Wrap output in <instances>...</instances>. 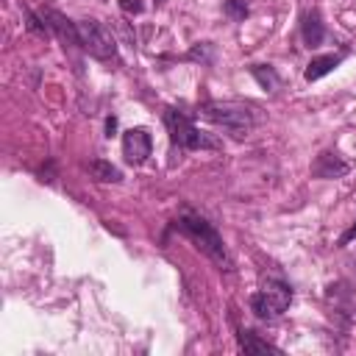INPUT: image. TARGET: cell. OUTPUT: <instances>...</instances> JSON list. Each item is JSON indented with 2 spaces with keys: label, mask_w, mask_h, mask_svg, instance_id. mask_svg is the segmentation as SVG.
<instances>
[{
  "label": "cell",
  "mask_w": 356,
  "mask_h": 356,
  "mask_svg": "<svg viewBox=\"0 0 356 356\" xmlns=\"http://www.w3.org/2000/svg\"><path fill=\"white\" fill-rule=\"evenodd\" d=\"M175 228H178L184 236H189V239L197 245V250H203L211 261H217L222 270H231V256H228V250H225V245H222V236L214 231V225H211L206 217H200V214L184 209V211L178 214V220H175Z\"/></svg>",
  "instance_id": "6da1fadb"
},
{
  "label": "cell",
  "mask_w": 356,
  "mask_h": 356,
  "mask_svg": "<svg viewBox=\"0 0 356 356\" xmlns=\"http://www.w3.org/2000/svg\"><path fill=\"white\" fill-rule=\"evenodd\" d=\"M200 117L209 120L211 125L228 131V134L236 136V139H245V136L253 131V125H256L253 111H250L248 106L222 103V100H209V103H203V106H200Z\"/></svg>",
  "instance_id": "7a4b0ae2"
},
{
  "label": "cell",
  "mask_w": 356,
  "mask_h": 356,
  "mask_svg": "<svg viewBox=\"0 0 356 356\" xmlns=\"http://www.w3.org/2000/svg\"><path fill=\"white\" fill-rule=\"evenodd\" d=\"M289 300H292V289H289L284 281L267 278V281L261 284V289L250 295V309H253L256 317L273 320V317H278V314L286 312Z\"/></svg>",
  "instance_id": "3957f363"
},
{
  "label": "cell",
  "mask_w": 356,
  "mask_h": 356,
  "mask_svg": "<svg viewBox=\"0 0 356 356\" xmlns=\"http://www.w3.org/2000/svg\"><path fill=\"white\" fill-rule=\"evenodd\" d=\"M164 125H167V131H170L172 145L184 147V150H211V147H217L214 139H209L200 128H195L192 120H186V117H184L181 111H175V108H170V111L164 114Z\"/></svg>",
  "instance_id": "277c9868"
},
{
  "label": "cell",
  "mask_w": 356,
  "mask_h": 356,
  "mask_svg": "<svg viewBox=\"0 0 356 356\" xmlns=\"http://www.w3.org/2000/svg\"><path fill=\"white\" fill-rule=\"evenodd\" d=\"M78 39H81V47L86 53H92L95 58H117V42L111 36V31L97 22V19H81L78 22Z\"/></svg>",
  "instance_id": "5b68a950"
},
{
  "label": "cell",
  "mask_w": 356,
  "mask_h": 356,
  "mask_svg": "<svg viewBox=\"0 0 356 356\" xmlns=\"http://www.w3.org/2000/svg\"><path fill=\"white\" fill-rule=\"evenodd\" d=\"M153 150V139L145 128H128L122 134V156L131 164H142Z\"/></svg>",
  "instance_id": "8992f818"
},
{
  "label": "cell",
  "mask_w": 356,
  "mask_h": 356,
  "mask_svg": "<svg viewBox=\"0 0 356 356\" xmlns=\"http://www.w3.org/2000/svg\"><path fill=\"white\" fill-rule=\"evenodd\" d=\"M39 17H42V22L47 25V31L50 33H56L64 44L70 42V44H81V39H78V22H72L70 17H64L61 11H56V8H39Z\"/></svg>",
  "instance_id": "52a82bcc"
},
{
  "label": "cell",
  "mask_w": 356,
  "mask_h": 356,
  "mask_svg": "<svg viewBox=\"0 0 356 356\" xmlns=\"http://www.w3.org/2000/svg\"><path fill=\"white\" fill-rule=\"evenodd\" d=\"M348 170H350V164L342 161L339 153H331V150L328 153H320L317 161L312 164V175H317V178H339Z\"/></svg>",
  "instance_id": "ba28073f"
},
{
  "label": "cell",
  "mask_w": 356,
  "mask_h": 356,
  "mask_svg": "<svg viewBox=\"0 0 356 356\" xmlns=\"http://www.w3.org/2000/svg\"><path fill=\"white\" fill-rule=\"evenodd\" d=\"M323 33H325V28H323L320 11H317V8L306 11V17H303V42H306L309 47H317V44L323 42Z\"/></svg>",
  "instance_id": "9c48e42d"
},
{
  "label": "cell",
  "mask_w": 356,
  "mask_h": 356,
  "mask_svg": "<svg viewBox=\"0 0 356 356\" xmlns=\"http://www.w3.org/2000/svg\"><path fill=\"white\" fill-rule=\"evenodd\" d=\"M86 172H89L95 181H100V184H117V181H122V172H120L111 161H103V159H92V161L86 164Z\"/></svg>",
  "instance_id": "30bf717a"
},
{
  "label": "cell",
  "mask_w": 356,
  "mask_h": 356,
  "mask_svg": "<svg viewBox=\"0 0 356 356\" xmlns=\"http://www.w3.org/2000/svg\"><path fill=\"white\" fill-rule=\"evenodd\" d=\"M339 61H342V56H317V58H312V61H309V67H306L303 78H306V81H317V78L328 75Z\"/></svg>",
  "instance_id": "8fae6325"
},
{
  "label": "cell",
  "mask_w": 356,
  "mask_h": 356,
  "mask_svg": "<svg viewBox=\"0 0 356 356\" xmlns=\"http://www.w3.org/2000/svg\"><path fill=\"white\" fill-rule=\"evenodd\" d=\"M239 348L245 350V353H278V348L275 345H270V342H264V339H259L253 331H239Z\"/></svg>",
  "instance_id": "7c38bea8"
},
{
  "label": "cell",
  "mask_w": 356,
  "mask_h": 356,
  "mask_svg": "<svg viewBox=\"0 0 356 356\" xmlns=\"http://www.w3.org/2000/svg\"><path fill=\"white\" fill-rule=\"evenodd\" d=\"M225 11H228L234 19H245V17H248V3H245V0H225Z\"/></svg>",
  "instance_id": "4fadbf2b"
},
{
  "label": "cell",
  "mask_w": 356,
  "mask_h": 356,
  "mask_svg": "<svg viewBox=\"0 0 356 356\" xmlns=\"http://www.w3.org/2000/svg\"><path fill=\"white\" fill-rule=\"evenodd\" d=\"M253 75L261 81V86H267V89H273V86H275V75H273L270 70L264 72V67H253Z\"/></svg>",
  "instance_id": "5bb4252c"
},
{
  "label": "cell",
  "mask_w": 356,
  "mask_h": 356,
  "mask_svg": "<svg viewBox=\"0 0 356 356\" xmlns=\"http://www.w3.org/2000/svg\"><path fill=\"white\" fill-rule=\"evenodd\" d=\"M117 6H120L125 14H142V8H145L142 0H117Z\"/></svg>",
  "instance_id": "9a60e30c"
},
{
  "label": "cell",
  "mask_w": 356,
  "mask_h": 356,
  "mask_svg": "<svg viewBox=\"0 0 356 356\" xmlns=\"http://www.w3.org/2000/svg\"><path fill=\"white\" fill-rule=\"evenodd\" d=\"M350 239H356V222H353V225H350V228H348V231L339 236V245H348Z\"/></svg>",
  "instance_id": "2e32d148"
},
{
  "label": "cell",
  "mask_w": 356,
  "mask_h": 356,
  "mask_svg": "<svg viewBox=\"0 0 356 356\" xmlns=\"http://www.w3.org/2000/svg\"><path fill=\"white\" fill-rule=\"evenodd\" d=\"M114 128H117V120H114V117H111V120H108V122H106V131H108V136H111V131H114Z\"/></svg>",
  "instance_id": "e0dca14e"
},
{
  "label": "cell",
  "mask_w": 356,
  "mask_h": 356,
  "mask_svg": "<svg viewBox=\"0 0 356 356\" xmlns=\"http://www.w3.org/2000/svg\"><path fill=\"white\" fill-rule=\"evenodd\" d=\"M156 3H164V0H156Z\"/></svg>",
  "instance_id": "ac0fdd59"
}]
</instances>
